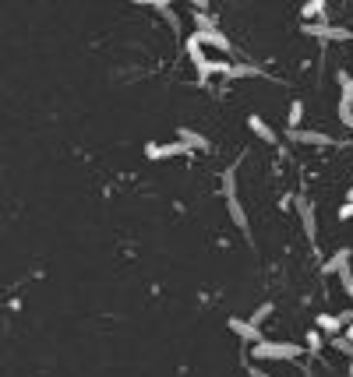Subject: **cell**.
<instances>
[{"label":"cell","mask_w":353,"mask_h":377,"mask_svg":"<svg viewBox=\"0 0 353 377\" xmlns=\"http://www.w3.org/2000/svg\"><path fill=\"white\" fill-rule=\"evenodd\" d=\"M301 353H304L301 342H276V338H269V335L251 345V356H254L258 363H297Z\"/></svg>","instance_id":"cell-1"},{"label":"cell","mask_w":353,"mask_h":377,"mask_svg":"<svg viewBox=\"0 0 353 377\" xmlns=\"http://www.w3.org/2000/svg\"><path fill=\"white\" fill-rule=\"evenodd\" d=\"M293 212H297V218H301L304 236L314 243L318 240V212H314V201L307 194H297V198H293Z\"/></svg>","instance_id":"cell-2"},{"label":"cell","mask_w":353,"mask_h":377,"mask_svg":"<svg viewBox=\"0 0 353 377\" xmlns=\"http://www.w3.org/2000/svg\"><path fill=\"white\" fill-rule=\"evenodd\" d=\"M290 141L307 145V148H332L336 145V138H329L325 131H304V128H290Z\"/></svg>","instance_id":"cell-3"},{"label":"cell","mask_w":353,"mask_h":377,"mask_svg":"<svg viewBox=\"0 0 353 377\" xmlns=\"http://www.w3.org/2000/svg\"><path fill=\"white\" fill-rule=\"evenodd\" d=\"M176 155H188V148L181 145V141H166V145H145V159L149 163H170V159H176Z\"/></svg>","instance_id":"cell-4"},{"label":"cell","mask_w":353,"mask_h":377,"mask_svg":"<svg viewBox=\"0 0 353 377\" xmlns=\"http://www.w3.org/2000/svg\"><path fill=\"white\" fill-rule=\"evenodd\" d=\"M350 265H353V250H350V247H339L336 254H332L325 265H321V275H325V278L339 275V278H343V275L350 272Z\"/></svg>","instance_id":"cell-5"},{"label":"cell","mask_w":353,"mask_h":377,"mask_svg":"<svg viewBox=\"0 0 353 377\" xmlns=\"http://www.w3.org/2000/svg\"><path fill=\"white\" fill-rule=\"evenodd\" d=\"M226 212H230V218H233V226H237V230L244 233V240L251 243V223H248V212H244V205H241L237 194L226 198Z\"/></svg>","instance_id":"cell-6"},{"label":"cell","mask_w":353,"mask_h":377,"mask_svg":"<svg viewBox=\"0 0 353 377\" xmlns=\"http://www.w3.org/2000/svg\"><path fill=\"white\" fill-rule=\"evenodd\" d=\"M176 141L188 148V155H191V152H209V148H212V141L205 138V134H198L194 128H176Z\"/></svg>","instance_id":"cell-7"},{"label":"cell","mask_w":353,"mask_h":377,"mask_svg":"<svg viewBox=\"0 0 353 377\" xmlns=\"http://www.w3.org/2000/svg\"><path fill=\"white\" fill-rule=\"evenodd\" d=\"M156 14H159V21H163V25L170 28L173 36H181V39H184V14L176 11V4H163V8L156 11Z\"/></svg>","instance_id":"cell-8"},{"label":"cell","mask_w":353,"mask_h":377,"mask_svg":"<svg viewBox=\"0 0 353 377\" xmlns=\"http://www.w3.org/2000/svg\"><path fill=\"white\" fill-rule=\"evenodd\" d=\"M248 128H251V134L258 138V141H265V145H276L279 138H276V131H272V123L265 120V116H258V113H251L248 116Z\"/></svg>","instance_id":"cell-9"},{"label":"cell","mask_w":353,"mask_h":377,"mask_svg":"<svg viewBox=\"0 0 353 377\" xmlns=\"http://www.w3.org/2000/svg\"><path fill=\"white\" fill-rule=\"evenodd\" d=\"M230 332H237L241 342H248V345H254V342L265 338V332H261L254 321H241V318H230Z\"/></svg>","instance_id":"cell-10"},{"label":"cell","mask_w":353,"mask_h":377,"mask_svg":"<svg viewBox=\"0 0 353 377\" xmlns=\"http://www.w3.org/2000/svg\"><path fill=\"white\" fill-rule=\"evenodd\" d=\"M301 18L304 21H329V0H304Z\"/></svg>","instance_id":"cell-11"},{"label":"cell","mask_w":353,"mask_h":377,"mask_svg":"<svg viewBox=\"0 0 353 377\" xmlns=\"http://www.w3.org/2000/svg\"><path fill=\"white\" fill-rule=\"evenodd\" d=\"M314 325H318V332H321V335H336V332H343L339 314H329V310H321L318 318H314Z\"/></svg>","instance_id":"cell-12"},{"label":"cell","mask_w":353,"mask_h":377,"mask_svg":"<svg viewBox=\"0 0 353 377\" xmlns=\"http://www.w3.org/2000/svg\"><path fill=\"white\" fill-rule=\"evenodd\" d=\"M325 338H329V335H321L318 328L304 332V349H307V353H325Z\"/></svg>","instance_id":"cell-13"},{"label":"cell","mask_w":353,"mask_h":377,"mask_svg":"<svg viewBox=\"0 0 353 377\" xmlns=\"http://www.w3.org/2000/svg\"><path fill=\"white\" fill-rule=\"evenodd\" d=\"M219 194H223V198L237 194V166H230V170L219 176Z\"/></svg>","instance_id":"cell-14"},{"label":"cell","mask_w":353,"mask_h":377,"mask_svg":"<svg viewBox=\"0 0 353 377\" xmlns=\"http://www.w3.org/2000/svg\"><path fill=\"white\" fill-rule=\"evenodd\" d=\"M304 123V99H293L286 110V128H301Z\"/></svg>","instance_id":"cell-15"},{"label":"cell","mask_w":353,"mask_h":377,"mask_svg":"<svg viewBox=\"0 0 353 377\" xmlns=\"http://www.w3.org/2000/svg\"><path fill=\"white\" fill-rule=\"evenodd\" d=\"M272 314H276V307H272V303H258V310L251 314V318H248V321H254V325L261 328L265 321H269V318H272Z\"/></svg>","instance_id":"cell-16"},{"label":"cell","mask_w":353,"mask_h":377,"mask_svg":"<svg viewBox=\"0 0 353 377\" xmlns=\"http://www.w3.org/2000/svg\"><path fill=\"white\" fill-rule=\"evenodd\" d=\"M170 4H176V8H191V11H209L212 0H170Z\"/></svg>","instance_id":"cell-17"},{"label":"cell","mask_w":353,"mask_h":377,"mask_svg":"<svg viewBox=\"0 0 353 377\" xmlns=\"http://www.w3.org/2000/svg\"><path fill=\"white\" fill-rule=\"evenodd\" d=\"M134 8H152V11H159L163 4H170V0H131Z\"/></svg>","instance_id":"cell-18"},{"label":"cell","mask_w":353,"mask_h":377,"mask_svg":"<svg viewBox=\"0 0 353 377\" xmlns=\"http://www.w3.org/2000/svg\"><path fill=\"white\" fill-rule=\"evenodd\" d=\"M350 218H353V201H346V205L339 208V223H350Z\"/></svg>","instance_id":"cell-19"},{"label":"cell","mask_w":353,"mask_h":377,"mask_svg":"<svg viewBox=\"0 0 353 377\" xmlns=\"http://www.w3.org/2000/svg\"><path fill=\"white\" fill-rule=\"evenodd\" d=\"M346 374H350V377H353V356H350V360H346Z\"/></svg>","instance_id":"cell-20"},{"label":"cell","mask_w":353,"mask_h":377,"mask_svg":"<svg viewBox=\"0 0 353 377\" xmlns=\"http://www.w3.org/2000/svg\"><path fill=\"white\" fill-rule=\"evenodd\" d=\"M346 201H353V183H350V191H346Z\"/></svg>","instance_id":"cell-21"}]
</instances>
